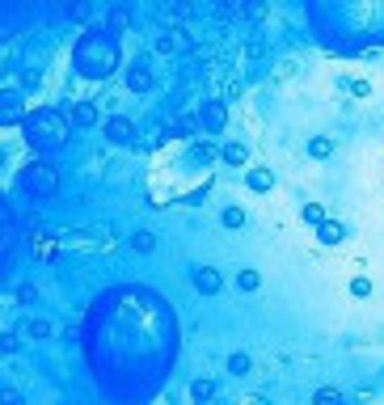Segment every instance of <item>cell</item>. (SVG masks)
Instances as JSON below:
<instances>
[{
  "label": "cell",
  "mask_w": 384,
  "mask_h": 405,
  "mask_svg": "<svg viewBox=\"0 0 384 405\" xmlns=\"http://www.w3.org/2000/svg\"><path fill=\"white\" fill-rule=\"evenodd\" d=\"M123 59V46H118V30L106 21V25H89L76 46H72V68L85 76V80H106Z\"/></svg>",
  "instance_id": "1"
},
{
  "label": "cell",
  "mask_w": 384,
  "mask_h": 405,
  "mask_svg": "<svg viewBox=\"0 0 384 405\" xmlns=\"http://www.w3.org/2000/svg\"><path fill=\"white\" fill-rule=\"evenodd\" d=\"M72 118L59 110V106H38L30 118H25V139L34 144V152H42V156H55V152H63L68 144H72Z\"/></svg>",
  "instance_id": "2"
},
{
  "label": "cell",
  "mask_w": 384,
  "mask_h": 405,
  "mask_svg": "<svg viewBox=\"0 0 384 405\" xmlns=\"http://www.w3.org/2000/svg\"><path fill=\"white\" fill-rule=\"evenodd\" d=\"M17 186H21L30 199H55V194H59V169H55V161H51V156L30 161V165L21 169V177H17Z\"/></svg>",
  "instance_id": "3"
},
{
  "label": "cell",
  "mask_w": 384,
  "mask_h": 405,
  "mask_svg": "<svg viewBox=\"0 0 384 405\" xmlns=\"http://www.w3.org/2000/svg\"><path fill=\"white\" fill-rule=\"evenodd\" d=\"M194 123H199L203 135H220V131L228 127V106H224V101H203Z\"/></svg>",
  "instance_id": "4"
},
{
  "label": "cell",
  "mask_w": 384,
  "mask_h": 405,
  "mask_svg": "<svg viewBox=\"0 0 384 405\" xmlns=\"http://www.w3.org/2000/svg\"><path fill=\"white\" fill-rule=\"evenodd\" d=\"M101 135H106L114 148H127V144H135V123H131V118H123V114H114V118H106Z\"/></svg>",
  "instance_id": "5"
},
{
  "label": "cell",
  "mask_w": 384,
  "mask_h": 405,
  "mask_svg": "<svg viewBox=\"0 0 384 405\" xmlns=\"http://www.w3.org/2000/svg\"><path fill=\"white\" fill-rule=\"evenodd\" d=\"M152 85H156V76H152L148 63H131V68H127V89H131V93H148Z\"/></svg>",
  "instance_id": "6"
},
{
  "label": "cell",
  "mask_w": 384,
  "mask_h": 405,
  "mask_svg": "<svg viewBox=\"0 0 384 405\" xmlns=\"http://www.w3.org/2000/svg\"><path fill=\"white\" fill-rule=\"evenodd\" d=\"M194 287H199L203 296H220V287H224V279H220V270H211V266H203V270H194Z\"/></svg>",
  "instance_id": "7"
},
{
  "label": "cell",
  "mask_w": 384,
  "mask_h": 405,
  "mask_svg": "<svg viewBox=\"0 0 384 405\" xmlns=\"http://www.w3.org/2000/svg\"><path fill=\"white\" fill-rule=\"evenodd\" d=\"M317 241L334 249V245H342V241H347V228H342V224H334V220H321V224H317Z\"/></svg>",
  "instance_id": "8"
},
{
  "label": "cell",
  "mask_w": 384,
  "mask_h": 405,
  "mask_svg": "<svg viewBox=\"0 0 384 405\" xmlns=\"http://www.w3.org/2000/svg\"><path fill=\"white\" fill-rule=\"evenodd\" d=\"M0 123H4V127H17V123H21V97H17L13 89L4 93V106H0Z\"/></svg>",
  "instance_id": "9"
},
{
  "label": "cell",
  "mask_w": 384,
  "mask_h": 405,
  "mask_svg": "<svg viewBox=\"0 0 384 405\" xmlns=\"http://www.w3.org/2000/svg\"><path fill=\"white\" fill-rule=\"evenodd\" d=\"M220 156H224V165H233V169H241V165L249 161V148H245L241 139H233V144H224V148H220Z\"/></svg>",
  "instance_id": "10"
},
{
  "label": "cell",
  "mask_w": 384,
  "mask_h": 405,
  "mask_svg": "<svg viewBox=\"0 0 384 405\" xmlns=\"http://www.w3.org/2000/svg\"><path fill=\"white\" fill-rule=\"evenodd\" d=\"M245 186H249L254 194H266V190L275 186V173H271V169H249V173H245Z\"/></svg>",
  "instance_id": "11"
},
{
  "label": "cell",
  "mask_w": 384,
  "mask_h": 405,
  "mask_svg": "<svg viewBox=\"0 0 384 405\" xmlns=\"http://www.w3.org/2000/svg\"><path fill=\"white\" fill-rule=\"evenodd\" d=\"M72 123H76V127H93V123H97V106H93V101H76V106H72Z\"/></svg>",
  "instance_id": "12"
},
{
  "label": "cell",
  "mask_w": 384,
  "mask_h": 405,
  "mask_svg": "<svg viewBox=\"0 0 384 405\" xmlns=\"http://www.w3.org/2000/svg\"><path fill=\"white\" fill-rule=\"evenodd\" d=\"M309 156H313V161L334 156V139H330V135H313V139H309Z\"/></svg>",
  "instance_id": "13"
},
{
  "label": "cell",
  "mask_w": 384,
  "mask_h": 405,
  "mask_svg": "<svg viewBox=\"0 0 384 405\" xmlns=\"http://www.w3.org/2000/svg\"><path fill=\"white\" fill-rule=\"evenodd\" d=\"M131 249H135V254H152V249H156V232L135 228V232H131Z\"/></svg>",
  "instance_id": "14"
},
{
  "label": "cell",
  "mask_w": 384,
  "mask_h": 405,
  "mask_svg": "<svg viewBox=\"0 0 384 405\" xmlns=\"http://www.w3.org/2000/svg\"><path fill=\"white\" fill-rule=\"evenodd\" d=\"M25 334H30L34 342H42V338H51V321H42V317H30V321H25Z\"/></svg>",
  "instance_id": "15"
},
{
  "label": "cell",
  "mask_w": 384,
  "mask_h": 405,
  "mask_svg": "<svg viewBox=\"0 0 384 405\" xmlns=\"http://www.w3.org/2000/svg\"><path fill=\"white\" fill-rule=\"evenodd\" d=\"M211 397H216V385H211V380H194V385H190V401H211Z\"/></svg>",
  "instance_id": "16"
},
{
  "label": "cell",
  "mask_w": 384,
  "mask_h": 405,
  "mask_svg": "<svg viewBox=\"0 0 384 405\" xmlns=\"http://www.w3.org/2000/svg\"><path fill=\"white\" fill-rule=\"evenodd\" d=\"M300 220H304V224H313V228H317V224H321V220H326V207H321V203H304V207H300Z\"/></svg>",
  "instance_id": "17"
},
{
  "label": "cell",
  "mask_w": 384,
  "mask_h": 405,
  "mask_svg": "<svg viewBox=\"0 0 384 405\" xmlns=\"http://www.w3.org/2000/svg\"><path fill=\"white\" fill-rule=\"evenodd\" d=\"M249 368H254V359H249L245 351H237V355L228 359V372H233V376H249Z\"/></svg>",
  "instance_id": "18"
},
{
  "label": "cell",
  "mask_w": 384,
  "mask_h": 405,
  "mask_svg": "<svg viewBox=\"0 0 384 405\" xmlns=\"http://www.w3.org/2000/svg\"><path fill=\"white\" fill-rule=\"evenodd\" d=\"M110 25L123 34V30L131 25V8H127V4H114V13H110Z\"/></svg>",
  "instance_id": "19"
},
{
  "label": "cell",
  "mask_w": 384,
  "mask_h": 405,
  "mask_svg": "<svg viewBox=\"0 0 384 405\" xmlns=\"http://www.w3.org/2000/svg\"><path fill=\"white\" fill-rule=\"evenodd\" d=\"M237 287H241V292H258V287H262V275H258V270H241V275H237Z\"/></svg>",
  "instance_id": "20"
},
{
  "label": "cell",
  "mask_w": 384,
  "mask_h": 405,
  "mask_svg": "<svg viewBox=\"0 0 384 405\" xmlns=\"http://www.w3.org/2000/svg\"><path fill=\"white\" fill-rule=\"evenodd\" d=\"M220 220H224V228H245V211L241 207H224Z\"/></svg>",
  "instance_id": "21"
},
{
  "label": "cell",
  "mask_w": 384,
  "mask_h": 405,
  "mask_svg": "<svg viewBox=\"0 0 384 405\" xmlns=\"http://www.w3.org/2000/svg\"><path fill=\"white\" fill-rule=\"evenodd\" d=\"M351 296H355V300L372 296V279H368V275H355V279H351Z\"/></svg>",
  "instance_id": "22"
},
{
  "label": "cell",
  "mask_w": 384,
  "mask_h": 405,
  "mask_svg": "<svg viewBox=\"0 0 384 405\" xmlns=\"http://www.w3.org/2000/svg\"><path fill=\"white\" fill-rule=\"evenodd\" d=\"M68 13H72V21H85V17H89V0H72Z\"/></svg>",
  "instance_id": "23"
},
{
  "label": "cell",
  "mask_w": 384,
  "mask_h": 405,
  "mask_svg": "<svg viewBox=\"0 0 384 405\" xmlns=\"http://www.w3.org/2000/svg\"><path fill=\"white\" fill-rule=\"evenodd\" d=\"M317 405H326V401H342V393L338 389H317V397H313Z\"/></svg>",
  "instance_id": "24"
},
{
  "label": "cell",
  "mask_w": 384,
  "mask_h": 405,
  "mask_svg": "<svg viewBox=\"0 0 384 405\" xmlns=\"http://www.w3.org/2000/svg\"><path fill=\"white\" fill-rule=\"evenodd\" d=\"M156 51H165V55H173V51H178V38H173V34H165V38H156Z\"/></svg>",
  "instance_id": "25"
},
{
  "label": "cell",
  "mask_w": 384,
  "mask_h": 405,
  "mask_svg": "<svg viewBox=\"0 0 384 405\" xmlns=\"http://www.w3.org/2000/svg\"><path fill=\"white\" fill-rule=\"evenodd\" d=\"M194 156H199V161H203V165H207V161H211V156H216V148H211V144H194Z\"/></svg>",
  "instance_id": "26"
},
{
  "label": "cell",
  "mask_w": 384,
  "mask_h": 405,
  "mask_svg": "<svg viewBox=\"0 0 384 405\" xmlns=\"http://www.w3.org/2000/svg\"><path fill=\"white\" fill-rule=\"evenodd\" d=\"M0 351L13 355V351H17V334H4V338H0Z\"/></svg>",
  "instance_id": "27"
},
{
  "label": "cell",
  "mask_w": 384,
  "mask_h": 405,
  "mask_svg": "<svg viewBox=\"0 0 384 405\" xmlns=\"http://www.w3.org/2000/svg\"><path fill=\"white\" fill-rule=\"evenodd\" d=\"M351 93H355V97H368V93H372V85H368V80H355V85H351Z\"/></svg>",
  "instance_id": "28"
},
{
  "label": "cell",
  "mask_w": 384,
  "mask_h": 405,
  "mask_svg": "<svg viewBox=\"0 0 384 405\" xmlns=\"http://www.w3.org/2000/svg\"><path fill=\"white\" fill-rule=\"evenodd\" d=\"M0 401H4V405H21V397H17L13 389H4V393H0Z\"/></svg>",
  "instance_id": "29"
}]
</instances>
